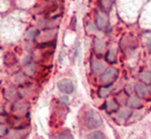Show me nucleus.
<instances>
[{"label":"nucleus","instance_id":"obj_18","mask_svg":"<svg viewBox=\"0 0 151 139\" xmlns=\"http://www.w3.org/2000/svg\"><path fill=\"white\" fill-rule=\"evenodd\" d=\"M37 33H38V31H37V30H35V29H32V30L28 31L27 37H28V38H33V37H35V36L37 35Z\"/></svg>","mask_w":151,"mask_h":139},{"label":"nucleus","instance_id":"obj_8","mask_svg":"<svg viewBox=\"0 0 151 139\" xmlns=\"http://www.w3.org/2000/svg\"><path fill=\"white\" fill-rule=\"evenodd\" d=\"M128 106L131 108H140L141 107V100L137 97H132L128 100Z\"/></svg>","mask_w":151,"mask_h":139},{"label":"nucleus","instance_id":"obj_6","mask_svg":"<svg viewBox=\"0 0 151 139\" xmlns=\"http://www.w3.org/2000/svg\"><path fill=\"white\" fill-rule=\"evenodd\" d=\"M136 92L140 97H144L145 95H147L148 93L151 92V87L145 86V85L142 84H137L136 85Z\"/></svg>","mask_w":151,"mask_h":139},{"label":"nucleus","instance_id":"obj_20","mask_svg":"<svg viewBox=\"0 0 151 139\" xmlns=\"http://www.w3.org/2000/svg\"><path fill=\"white\" fill-rule=\"evenodd\" d=\"M146 43H147L148 48H149V50H151V35L146 37Z\"/></svg>","mask_w":151,"mask_h":139},{"label":"nucleus","instance_id":"obj_21","mask_svg":"<svg viewBox=\"0 0 151 139\" xmlns=\"http://www.w3.org/2000/svg\"><path fill=\"white\" fill-rule=\"evenodd\" d=\"M60 100H62V101H64L65 103H68V102H69V99L65 98V97H62V98H60Z\"/></svg>","mask_w":151,"mask_h":139},{"label":"nucleus","instance_id":"obj_4","mask_svg":"<svg viewBox=\"0 0 151 139\" xmlns=\"http://www.w3.org/2000/svg\"><path fill=\"white\" fill-rule=\"evenodd\" d=\"M96 25L99 29H105L108 25V18L103 13H97L96 15Z\"/></svg>","mask_w":151,"mask_h":139},{"label":"nucleus","instance_id":"obj_2","mask_svg":"<svg viewBox=\"0 0 151 139\" xmlns=\"http://www.w3.org/2000/svg\"><path fill=\"white\" fill-rule=\"evenodd\" d=\"M117 77H118V71L116 69H109L102 75L101 80L106 86H112Z\"/></svg>","mask_w":151,"mask_h":139},{"label":"nucleus","instance_id":"obj_16","mask_svg":"<svg viewBox=\"0 0 151 139\" xmlns=\"http://www.w3.org/2000/svg\"><path fill=\"white\" fill-rule=\"evenodd\" d=\"M110 87L111 86H105V87L100 88V90H99L100 97H106L107 95L109 94V92H110Z\"/></svg>","mask_w":151,"mask_h":139},{"label":"nucleus","instance_id":"obj_17","mask_svg":"<svg viewBox=\"0 0 151 139\" xmlns=\"http://www.w3.org/2000/svg\"><path fill=\"white\" fill-rule=\"evenodd\" d=\"M101 4H102V7L105 9V10H110L111 8V4H112V1L111 0H101Z\"/></svg>","mask_w":151,"mask_h":139},{"label":"nucleus","instance_id":"obj_1","mask_svg":"<svg viewBox=\"0 0 151 139\" xmlns=\"http://www.w3.org/2000/svg\"><path fill=\"white\" fill-rule=\"evenodd\" d=\"M84 124L89 129H97L102 126L103 120H102L98 112L93 110V109H90V110L87 111L86 115H85Z\"/></svg>","mask_w":151,"mask_h":139},{"label":"nucleus","instance_id":"obj_5","mask_svg":"<svg viewBox=\"0 0 151 139\" xmlns=\"http://www.w3.org/2000/svg\"><path fill=\"white\" fill-rule=\"evenodd\" d=\"M52 139H75L74 136H73L72 132L68 129L65 130H63L60 132L55 133V135H52Z\"/></svg>","mask_w":151,"mask_h":139},{"label":"nucleus","instance_id":"obj_9","mask_svg":"<svg viewBox=\"0 0 151 139\" xmlns=\"http://www.w3.org/2000/svg\"><path fill=\"white\" fill-rule=\"evenodd\" d=\"M116 58H117V55H116V50H110L108 53H106V60L108 63H110V64L115 63Z\"/></svg>","mask_w":151,"mask_h":139},{"label":"nucleus","instance_id":"obj_13","mask_svg":"<svg viewBox=\"0 0 151 139\" xmlns=\"http://www.w3.org/2000/svg\"><path fill=\"white\" fill-rule=\"evenodd\" d=\"M86 139H105V135L100 131H96V132L89 134Z\"/></svg>","mask_w":151,"mask_h":139},{"label":"nucleus","instance_id":"obj_12","mask_svg":"<svg viewBox=\"0 0 151 139\" xmlns=\"http://www.w3.org/2000/svg\"><path fill=\"white\" fill-rule=\"evenodd\" d=\"M106 107H107V110L109 112H113V111H117L119 108L118 104L116 103L115 101H109L106 103Z\"/></svg>","mask_w":151,"mask_h":139},{"label":"nucleus","instance_id":"obj_11","mask_svg":"<svg viewBox=\"0 0 151 139\" xmlns=\"http://www.w3.org/2000/svg\"><path fill=\"white\" fill-rule=\"evenodd\" d=\"M23 136H24L23 131L16 130V131H13V132H11L9 134L8 139H22Z\"/></svg>","mask_w":151,"mask_h":139},{"label":"nucleus","instance_id":"obj_15","mask_svg":"<svg viewBox=\"0 0 151 139\" xmlns=\"http://www.w3.org/2000/svg\"><path fill=\"white\" fill-rule=\"evenodd\" d=\"M131 115V111L127 110V109H122L120 112H118V117L122 119H127L129 118V116Z\"/></svg>","mask_w":151,"mask_h":139},{"label":"nucleus","instance_id":"obj_19","mask_svg":"<svg viewBox=\"0 0 151 139\" xmlns=\"http://www.w3.org/2000/svg\"><path fill=\"white\" fill-rule=\"evenodd\" d=\"M7 133V128L6 126L4 125H0V137L3 135H5V134Z\"/></svg>","mask_w":151,"mask_h":139},{"label":"nucleus","instance_id":"obj_7","mask_svg":"<svg viewBox=\"0 0 151 139\" xmlns=\"http://www.w3.org/2000/svg\"><path fill=\"white\" fill-rule=\"evenodd\" d=\"M91 66H92V70H93L94 73H96V74H101V73L105 72V69H106L105 65L98 62V60H93Z\"/></svg>","mask_w":151,"mask_h":139},{"label":"nucleus","instance_id":"obj_14","mask_svg":"<svg viewBox=\"0 0 151 139\" xmlns=\"http://www.w3.org/2000/svg\"><path fill=\"white\" fill-rule=\"evenodd\" d=\"M95 50L98 53H102L105 50V43L101 40H95Z\"/></svg>","mask_w":151,"mask_h":139},{"label":"nucleus","instance_id":"obj_3","mask_svg":"<svg viewBox=\"0 0 151 139\" xmlns=\"http://www.w3.org/2000/svg\"><path fill=\"white\" fill-rule=\"evenodd\" d=\"M58 87L65 94H72L75 91V85L69 79H63L58 83Z\"/></svg>","mask_w":151,"mask_h":139},{"label":"nucleus","instance_id":"obj_10","mask_svg":"<svg viewBox=\"0 0 151 139\" xmlns=\"http://www.w3.org/2000/svg\"><path fill=\"white\" fill-rule=\"evenodd\" d=\"M140 80L145 84H150L151 83V73L150 72H144L139 76Z\"/></svg>","mask_w":151,"mask_h":139}]
</instances>
